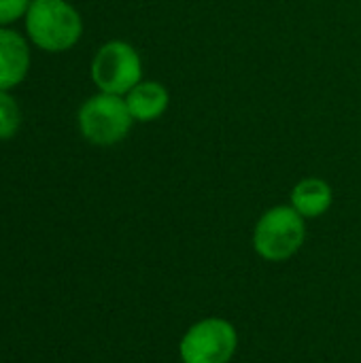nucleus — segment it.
<instances>
[{
	"label": "nucleus",
	"instance_id": "7",
	"mask_svg": "<svg viewBox=\"0 0 361 363\" xmlns=\"http://www.w3.org/2000/svg\"><path fill=\"white\" fill-rule=\"evenodd\" d=\"M126 104L134 119L138 121H151L157 119L168 108V91L153 81H145L134 85L128 91Z\"/></svg>",
	"mask_w": 361,
	"mask_h": 363
},
{
	"label": "nucleus",
	"instance_id": "3",
	"mask_svg": "<svg viewBox=\"0 0 361 363\" xmlns=\"http://www.w3.org/2000/svg\"><path fill=\"white\" fill-rule=\"evenodd\" d=\"M238 347L236 328L219 317L194 323L179 345L181 363H230Z\"/></svg>",
	"mask_w": 361,
	"mask_h": 363
},
{
	"label": "nucleus",
	"instance_id": "6",
	"mask_svg": "<svg viewBox=\"0 0 361 363\" xmlns=\"http://www.w3.org/2000/svg\"><path fill=\"white\" fill-rule=\"evenodd\" d=\"M30 68L28 43L13 30H0V89H11L23 81Z\"/></svg>",
	"mask_w": 361,
	"mask_h": 363
},
{
	"label": "nucleus",
	"instance_id": "1",
	"mask_svg": "<svg viewBox=\"0 0 361 363\" xmlns=\"http://www.w3.org/2000/svg\"><path fill=\"white\" fill-rule=\"evenodd\" d=\"M26 30L40 49L66 51L79 40L83 23L66 0H32L26 13Z\"/></svg>",
	"mask_w": 361,
	"mask_h": 363
},
{
	"label": "nucleus",
	"instance_id": "5",
	"mask_svg": "<svg viewBox=\"0 0 361 363\" xmlns=\"http://www.w3.org/2000/svg\"><path fill=\"white\" fill-rule=\"evenodd\" d=\"M91 79L104 94H128L140 83V57L123 40H111L91 62Z\"/></svg>",
	"mask_w": 361,
	"mask_h": 363
},
{
	"label": "nucleus",
	"instance_id": "8",
	"mask_svg": "<svg viewBox=\"0 0 361 363\" xmlns=\"http://www.w3.org/2000/svg\"><path fill=\"white\" fill-rule=\"evenodd\" d=\"M291 206L304 219H315L332 206V189L321 179H302L291 191Z\"/></svg>",
	"mask_w": 361,
	"mask_h": 363
},
{
	"label": "nucleus",
	"instance_id": "2",
	"mask_svg": "<svg viewBox=\"0 0 361 363\" xmlns=\"http://www.w3.org/2000/svg\"><path fill=\"white\" fill-rule=\"evenodd\" d=\"M304 238V217L294 206H274L260 217L253 232V247L268 262H285L300 251Z\"/></svg>",
	"mask_w": 361,
	"mask_h": 363
},
{
	"label": "nucleus",
	"instance_id": "4",
	"mask_svg": "<svg viewBox=\"0 0 361 363\" xmlns=\"http://www.w3.org/2000/svg\"><path fill=\"white\" fill-rule=\"evenodd\" d=\"M132 113L115 94H98L89 98L79 111V128L81 134L94 145H115L126 138L132 125Z\"/></svg>",
	"mask_w": 361,
	"mask_h": 363
},
{
	"label": "nucleus",
	"instance_id": "9",
	"mask_svg": "<svg viewBox=\"0 0 361 363\" xmlns=\"http://www.w3.org/2000/svg\"><path fill=\"white\" fill-rule=\"evenodd\" d=\"M19 121L21 115L17 102L4 89H0V140L13 138L19 130Z\"/></svg>",
	"mask_w": 361,
	"mask_h": 363
},
{
	"label": "nucleus",
	"instance_id": "10",
	"mask_svg": "<svg viewBox=\"0 0 361 363\" xmlns=\"http://www.w3.org/2000/svg\"><path fill=\"white\" fill-rule=\"evenodd\" d=\"M30 9L28 0H0V23H11L26 15Z\"/></svg>",
	"mask_w": 361,
	"mask_h": 363
}]
</instances>
